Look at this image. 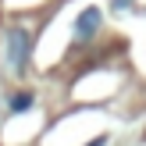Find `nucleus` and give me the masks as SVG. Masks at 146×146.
Wrapping results in <instances>:
<instances>
[{"label":"nucleus","mask_w":146,"mask_h":146,"mask_svg":"<svg viewBox=\"0 0 146 146\" xmlns=\"http://www.w3.org/2000/svg\"><path fill=\"white\" fill-rule=\"evenodd\" d=\"M100 25H104V11H100V7H86V11L75 18V39H89V36H96Z\"/></svg>","instance_id":"f03ea898"},{"label":"nucleus","mask_w":146,"mask_h":146,"mask_svg":"<svg viewBox=\"0 0 146 146\" xmlns=\"http://www.w3.org/2000/svg\"><path fill=\"white\" fill-rule=\"evenodd\" d=\"M111 4H114V11H125V7L132 4V0H111Z\"/></svg>","instance_id":"20e7f679"},{"label":"nucleus","mask_w":146,"mask_h":146,"mask_svg":"<svg viewBox=\"0 0 146 146\" xmlns=\"http://www.w3.org/2000/svg\"><path fill=\"white\" fill-rule=\"evenodd\" d=\"M29 107H32V93H18V96H11V111L14 114H25Z\"/></svg>","instance_id":"7ed1b4c3"},{"label":"nucleus","mask_w":146,"mask_h":146,"mask_svg":"<svg viewBox=\"0 0 146 146\" xmlns=\"http://www.w3.org/2000/svg\"><path fill=\"white\" fill-rule=\"evenodd\" d=\"M29 46H32V36H29L21 25L7 29V64H11L14 71H25V64H29Z\"/></svg>","instance_id":"f257e3e1"},{"label":"nucleus","mask_w":146,"mask_h":146,"mask_svg":"<svg viewBox=\"0 0 146 146\" xmlns=\"http://www.w3.org/2000/svg\"><path fill=\"white\" fill-rule=\"evenodd\" d=\"M89 146H107V135H100V139H93Z\"/></svg>","instance_id":"39448f33"}]
</instances>
